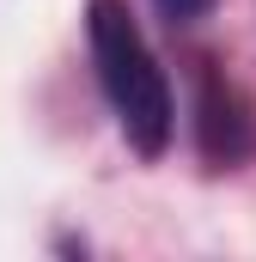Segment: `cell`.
<instances>
[{
    "label": "cell",
    "instance_id": "3957f363",
    "mask_svg": "<svg viewBox=\"0 0 256 262\" xmlns=\"http://www.w3.org/2000/svg\"><path fill=\"white\" fill-rule=\"evenodd\" d=\"M153 6H159L171 25H195V18H207V12H214V0H153Z\"/></svg>",
    "mask_w": 256,
    "mask_h": 262
},
{
    "label": "cell",
    "instance_id": "6da1fadb",
    "mask_svg": "<svg viewBox=\"0 0 256 262\" xmlns=\"http://www.w3.org/2000/svg\"><path fill=\"white\" fill-rule=\"evenodd\" d=\"M86 55L122 140L140 159H165L177 134V98L128 0H86Z\"/></svg>",
    "mask_w": 256,
    "mask_h": 262
},
{
    "label": "cell",
    "instance_id": "7a4b0ae2",
    "mask_svg": "<svg viewBox=\"0 0 256 262\" xmlns=\"http://www.w3.org/2000/svg\"><path fill=\"white\" fill-rule=\"evenodd\" d=\"M195 146H201L207 171H238L256 152L250 104L214 61H201V73H195Z\"/></svg>",
    "mask_w": 256,
    "mask_h": 262
}]
</instances>
